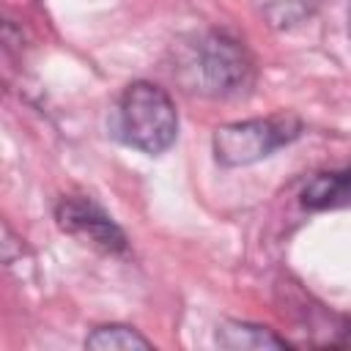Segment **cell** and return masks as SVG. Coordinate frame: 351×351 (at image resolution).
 <instances>
[{
  "mask_svg": "<svg viewBox=\"0 0 351 351\" xmlns=\"http://www.w3.org/2000/svg\"><path fill=\"white\" fill-rule=\"evenodd\" d=\"M118 137L151 156L165 154L178 134V112L173 99L154 82L137 80L123 88L115 107Z\"/></svg>",
  "mask_w": 351,
  "mask_h": 351,
  "instance_id": "cell-1",
  "label": "cell"
},
{
  "mask_svg": "<svg viewBox=\"0 0 351 351\" xmlns=\"http://www.w3.org/2000/svg\"><path fill=\"white\" fill-rule=\"evenodd\" d=\"M299 134L302 121L291 112H277L266 118H250L219 126L211 137V148L214 159L222 167H247L271 156L277 148L293 143Z\"/></svg>",
  "mask_w": 351,
  "mask_h": 351,
  "instance_id": "cell-2",
  "label": "cell"
},
{
  "mask_svg": "<svg viewBox=\"0 0 351 351\" xmlns=\"http://www.w3.org/2000/svg\"><path fill=\"white\" fill-rule=\"evenodd\" d=\"M200 77L208 93L233 96L250 85L252 63L239 41L222 33H211L200 47Z\"/></svg>",
  "mask_w": 351,
  "mask_h": 351,
  "instance_id": "cell-3",
  "label": "cell"
},
{
  "mask_svg": "<svg viewBox=\"0 0 351 351\" xmlns=\"http://www.w3.org/2000/svg\"><path fill=\"white\" fill-rule=\"evenodd\" d=\"M55 219H58L60 230H66L69 236H74L82 244H90V247H96L101 252H121V250H126L123 230L115 225V219L107 211H101L88 197H66L58 206Z\"/></svg>",
  "mask_w": 351,
  "mask_h": 351,
  "instance_id": "cell-4",
  "label": "cell"
},
{
  "mask_svg": "<svg viewBox=\"0 0 351 351\" xmlns=\"http://www.w3.org/2000/svg\"><path fill=\"white\" fill-rule=\"evenodd\" d=\"M302 206L310 211L348 208L351 206V167L315 176L302 192Z\"/></svg>",
  "mask_w": 351,
  "mask_h": 351,
  "instance_id": "cell-5",
  "label": "cell"
},
{
  "mask_svg": "<svg viewBox=\"0 0 351 351\" xmlns=\"http://www.w3.org/2000/svg\"><path fill=\"white\" fill-rule=\"evenodd\" d=\"M217 346L228 351H266V348H285L288 343L266 326L247 321H222L217 326Z\"/></svg>",
  "mask_w": 351,
  "mask_h": 351,
  "instance_id": "cell-6",
  "label": "cell"
},
{
  "mask_svg": "<svg viewBox=\"0 0 351 351\" xmlns=\"http://www.w3.org/2000/svg\"><path fill=\"white\" fill-rule=\"evenodd\" d=\"M85 348H93V351H132V348L148 351L151 340L126 324H107V326L93 329L85 337Z\"/></svg>",
  "mask_w": 351,
  "mask_h": 351,
  "instance_id": "cell-7",
  "label": "cell"
}]
</instances>
